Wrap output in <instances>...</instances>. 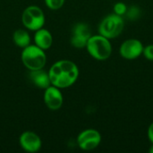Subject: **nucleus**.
<instances>
[{"label": "nucleus", "mask_w": 153, "mask_h": 153, "mask_svg": "<svg viewBox=\"0 0 153 153\" xmlns=\"http://www.w3.org/2000/svg\"><path fill=\"white\" fill-rule=\"evenodd\" d=\"M51 85L65 89L75 83L79 77V68L71 60H59L48 71Z\"/></svg>", "instance_id": "nucleus-1"}, {"label": "nucleus", "mask_w": 153, "mask_h": 153, "mask_svg": "<svg viewBox=\"0 0 153 153\" xmlns=\"http://www.w3.org/2000/svg\"><path fill=\"white\" fill-rule=\"evenodd\" d=\"M86 49L91 57L99 61L108 59L112 54V46L109 39L100 34L91 36Z\"/></svg>", "instance_id": "nucleus-2"}, {"label": "nucleus", "mask_w": 153, "mask_h": 153, "mask_svg": "<svg viewBox=\"0 0 153 153\" xmlns=\"http://www.w3.org/2000/svg\"><path fill=\"white\" fill-rule=\"evenodd\" d=\"M23 65L29 71L42 69L47 63V56L45 50L36 45H29L22 48L21 55Z\"/></svg>", "instance_id": "nucleus-3"}, {"label": "nucleus", "mask_w": 153, "mask_h": 153, "mask_svg": "<svg viewBox=\"0 0 153 153\" xmlns=\"http://www.w3.org/2000/svg\"><path fill=\"white\" fill-rule=\"evenodd\" d=\"M125 28L123 16L116 13L107 15L102 19L99 25V34L106 37L108 39L118 37Z\"/></svg>", "instance_id": "nucleus-4"}, {"label": "nucleus", "mask_w": 153, "mask_h": 153, "mask_svg": "<svg viewBox=\"0 0 153 153\" xmlns=\"http://www.w3.org/2000/svg\"><path fill=\"white\" fill-rule=\"evenodd\" d=\"M22 22L29 30L36 31L39 29L43 28L45 24V14L43 10L37 5L26 7L22 14Z\"/></svg>", "instance_id": "nucleus-5"}, {"label": "nucleus", "mask_w": 153, "mask_h": 153, "mask_svg": "<svg viewBox=\"0 0 153 153\" xmlns=\"http://www.w3.org/2000/svg\"><path fill=\"white\" fill-rule=\"evenodd\" d=\"M101 143V135L95 129H86L82 131L77 136V144L82 151H92Z\"/></svg>", "instance_id": "nucleus-6"}, {"label": "nucleus", "mask_w": 153, "mask_h": 153, "mask_svg": "<svg viewBox=\"0 0 153 153\" xmlns=\"http://www.w3.org/2000/svg\"><path fill=\"white\" fill-rule=\"evenodd\" d=\"M91 36V32L89 25L84 22H78L73 28L70 43L75 48H84Z\"/></svg>", "instance_id": "nucleus-7"}, {"label": "nucleus", "mask_w": 153, "mask_h": 153, "mask_svg": "<svg viewBox=\"0 0 153 153\" xmlns=\"http://www.w3.org/2000/svg\"><path fill=\"white\" fill-rule=\"evenodd\" d=\"M143 43L136 39H129L125 40L119 48L120 55L126 60H134L143 55Z\"/></svg>", "instance_id": "nucleus-8"}, {"label": "nucleus", "mask_w": 153, "mask_h": 153, "mask_svg": "<svg viewBox=\"0 0 153 153\" xmlns=\"http://www.w3.org/2000/svg\"><path fill=\"white\" fill-rule=\"evenodd\" d=\"M19 144L24 152L35 153L41 149L42 142L40 137L34 132L25 131L19 137Z\"/></svg>", "instance_id": "nucleus-9"}, {"label": "nucleus", "mask_w": 153, "mask_h": 153, "mask_svg": "<svg viewBox=\"0 0 153 153\" xmlns=\"http://www.w3.org/2000/svg\"><path fill=\"white\" fill-rule=\"evenodd\" d=\"M43 99L48 108L53 111L60 109L64 103V97L60 89L53 85L44 90Z\"/></svg>", "instance_id": "nucleus-10"}, {"label": "nucleus", "mask_w": 153, "mask_h": 153, "mask_svg": "<svg viewBox=\"0 0 153 153\" xmlns=\"http://www.w3.org/2000/svg\"><path fill=\"white\" fill-rule=\"evenodd\" d=\"M29 78L36 87L42 90H45L51 85L48 72L44 71L43 68L34 71H30Z\"/></svg>", "instance_id": "nucleus-11"}, {"label": "nucleus", "mask_w": 153, "mask_h": 153, "mask_svg": "<svg viewBox=\"0 0 153 153\" xmlns=\"http://www.w3.org/2000/svg\"><path fill=\"white\" fill-rule=\"evenodd\" d=\"M34 42L35 45L43 50L48 49L53 43V37L50 31L47 29L40 28L35 31L34 34Z\"/></svg>", "instance_id": "nucleus-12"}, {"label": "nucleus", "mask_w": 153, "mask_h": 153, "mask_svg": "<svg viewBox=\"0 0 153 153\" xmlns=\"http://www.w3.org/2000/svg\"><path fill=\"white\" fill-rule=\"evenodd\" d=\"M13 41L17 47L24 48L30 44V36L26 30L18 29L13 33Z\"/></svg>", "instance_id": "nucleus-13"}, {"label": "nucleus", "mask_w": 153, "mask_h": 153, "mask_svg": "<svg viewBox=\"0 0 153 153\" xmlns=\"http://www.w3.org/2000/svg\"><path fill=\"white\" fill-rule=\"evenodd\" d=\"M65 1V0H45V4L50 10H58L64 5Z\"/></svg>", "instance_id": "nucleus-14"}, {"label": "nucleus", "mask_w": 153, "mask_h": 153, "mask_svg": "<svg viewBox=\"0 0 153 153\" xmlns=\"http://www.w3.org/2000/svg\"><path fill=\"white\" fill-rule=\"evenodd\" d=\"M114 13L117 14V15H120V16H123L127 12V6L125 3L123 2H117L114 4Z\"/></svg>", "instance_id": "nucleus-15"}, {"label": "nucleus", "mask_w": 153, "mask_h": 153, "mask_svg": "<svg viewBox=\"0 0 153 153\" xmlns=\"http://www.w3.org/2000/svg\"><path fill=\"white\" fill-rule=\"evenodd\" d=\"M143 55L149 61H153V44H150L143 48Z\"/></svg>", "instance_id": "nucleus-16"}, {"label": "nucleus", "mask_w": 153, "mask_h": 153, "mask_svg": "<svg viewBox=\"0 0 153 153\" xmlns=\"http://www.w3.org/2000/svg\"><path fill=\"white\" fill-rule=\"evenodd\" d=\"M127 16L130 18V19H135V18H138L139 17V14H140V9L135 7V6H133L131 7L129 10L127 9V12L126 13Z\"/></svg>", "instance_id": "nucleus-17"}, {"label": "nucleus", "mask_w": 153, "mask_h": 153, "mask_svg": "<svg viewBox=\"0 0 153 153\" xmlns=\"http://www.w3.org/2000/svg\"><path fill=\"white\" fill-rule=\"evenodd\" d=\"M147 134H148V138L150 139L151 143L153 144V123H152V124L150 125V126H149V128H148Z\"/></svg>", "instance_id": "nucleus-18"}, {"label": "nucleus", "mask_w": 153, "mask_h": 153, "mask_svg": "<svg viewBox=\"0 0 153 153\" xmlns=\"http://www.w3.org/2000/svg\"><path fill=\"white\" fill-rule=\"evenodd\" d=\"M149 152H150L151 153H153V144L152 145V147L150 148V151H149Z\"/></svg>", "instance_id": "nucleus-19"}]
</instances>
